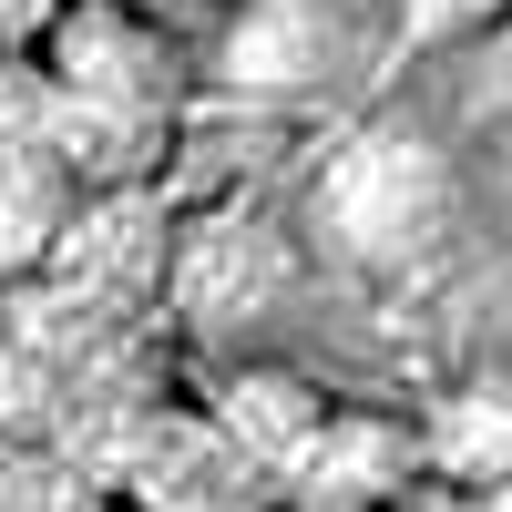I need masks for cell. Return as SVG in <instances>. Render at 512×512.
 Masks as SVG:
<instances>
[{"label":"cell","instance_id":"cell-1","mask_svg":"<svg viewBox=\"0 0 512 512\" xmlns=\"http://www.w3.org/2000/svg\"><path fill=\"white\" fill-rule=\"evenodd\" d=\"M31 93H41V123L31 144L62 164V175H123L134 154L164 144V123H175V93H185V52L144 21L103 11V0H72L52 21L31 62Z\"/></svg>","mask_w":512,"mask_h":512},{"label":"cell","instance_id":"cell-2","mask_svg":"<svg viewBox=\"0 0 512 512\" xmlns=\"http://www.w3.org/2000/svg\"><path fill=\"white\" fill-rule=\"evenodd\" d=\"M318 226L359 256V267H410L420 246L451 226V164L420 134H359L318 185Z\"/></svg>","mask_w":512,"mask_h":512},{"label":"cell","instance_id":"cell-3","mask_svg":"<svg viewBox=\"0 0 512 512\" xmlns=\"http://www.w3.org/2000/svg\"><path fill=\"white\" fill-rule=\"evenodd\" d=\"M410 461H420V441L400 431V420H379V410H328L318 431H308V451L287 461V502L297 512H379L400 482H410Z\"/></svg>","mask_w":512,"mask_h":512},{"label":"cell","instance_id":"cell-4","mask_svg":"<svg viewBox=\"0 0 512 512\" xmlns=\"http://www.w3.org/2000/svg\"><path fill=\"white\" fill-rule=\"evenodd\" d=\"M72 236V175L31 134L0 144V287H21L31 267H52V246Z\"/></svg>","mask_w":512,"mask_h":512},{"label":"cell","instance_id":"cell-5","mask_svg":"<svg viewBox=\"0 0 512 512\" xmlns=\"http://www.w3.org/2000/svg\"><path fill=\"white\" fill-rule=\"evenodd\" d=\"M420 461H431V472H451V482H472V492L512 482V379H472L461 400H441Z\"/></svg>","mask_w":512,"mask_h":512},{"label":"cell","instance_id":"cell-6","mask_svg":"<svg viewBox=\"0 0 512 512\" xmlns=\"http://www.w3.org/2000/svg\"><path fill=\"white\" fill-rule=\"evenodd\" d=\"M318 420H328V400H318L297 369H246L236 390H226V431H236L246 461H267V472H287V461L308 451Z\"/></svg>","mask_w":512,"mask_h":512},{"label":"cell","instance_id":"cell-7","mask_svg":"<svg viewBox=\"0 0 512 512\" xmlns=\"http://www.w3.org/2000/svg\"><path fill=\"white\" fill-rule=\"evenodd\" d=\"M512 21V0H390V41L400 52H461Z\"/></svg>","mask_w":512,"mask_h":512},{"label":"cell","instance_id":"cell-8","mask_svg":"<svg viewBox=\"0 0 512 512\" xmlns=\"http://www.w3.org/2000/svg\"><path fill=\"white\" fill-rule=\"evenodd\" d=\"M103 11L144 21V31H164V41L185 52V41H216V31H226V21L246 11V0H103Z\"/></svg>","mask_w":512,"mask_h":512},{"label":"cell","instance_id":"cell-9","mask_svg":"<svg viewBox=\"0 0 512 512\" xmlns=\"http://www.w3.org/2000/svg\"><path fill=\"white\" fill-rule=\"evenodd\" d=\"M62 11H72V0H0V72H31Z\"/></svg>","mask_w":512,"mask_h":512},{"label":"cell","instance_id":"cell-10","mask_svg":"<svg viewBox=\"0 0 512 512\" xmlns=\"http://www.w3.org/2000/svg\"><path fill=\"white\" fill-rule=\"evenodd\" d=\"M472 512H512V482H492V492H472Z\"/></svg>","mask_w":512,"mask_h":512},{"label":"cell","instance_id":"cell-11","mask_svg":"<svg viewBox=\"0 0 512 512\" xmlns=\"http://www.w3.org/2000/svg\"><path fill=\"white\" fill-rule=\"evenodd\" d=\"M502 31H512V21H502Z\"/></svg>","mask_w":512,"mask_h":512}]
</instances>
